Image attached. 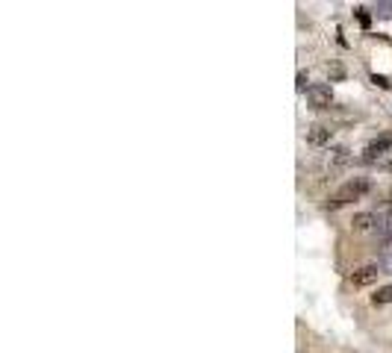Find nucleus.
<instances>
[{
    "label": "nucleus",
    "mask_w": 392,
    "mask_h": 353,
    "mask_svg": "<svg viewBox=\"0 0 392 353\" xmlns=\"http://www.w3.org/2000/svg\"><path fill=\"white\" fill-rule=\"evenodd\" d=\"M342 162H348V148H336L333 150V165H342Z\"/></svg>",
    "instance_id": "nucleus-8"
},
{
    "label": "nucleus",
    "mask_w": 392,
    "mask_h": 353,
    "mask_svg": "<svg viewBox=\"0 0 392 353\" xmlns=\"http://www.w3.org/2000/svg\"><path fill=\"white\" fill-rule=\"evenodd\" d=\"M351 227L354 230H375V227H380V215H375V212H357L354 221H351Z\"/></svg>",
    "instance_id": "nucleus-6"
},
{
    "label": "nucleus",
    "mask_w": 392,
    "mask_h": 353,
    "mask_svg": "<svg viewBox=\"0 0 392 353\" xmlns=\"http://www.w3.org/2000/svg\"><path fill=\"white\" fill-rule=\"evenodd\" d=\"M357 18H360V24L369 27V15H366V9H357Z\"/></svg>",
    "instance_id": "nucleus-10"
},
{
    "label": "nucleus",
    "mask_w": 392,
    "mask_h": 353,
    "mask_svg": "<svg viewBox=\"0 0 392 353\" xmlns=\"http://www.w3.org/2000/svg\"><path fill=\"white\" fill-rule=\"evenodd\" d=\"M378 274H380V268L378 265H363V268H357V271H351V285H357V289H363V285H372L375 280H378Z\"/></svg>",
    "instance_id": "nucleus-4"
},
{
    "label": "nucleus",
    "mask_w": 392,
    "mask_h": 353,
    "mask_svg": "<svg viewBox=\"0 0 392 353\" xmlns=\"http://www.w3.org/2000/svg\"><path fill=\"white\" fill-rule=\"evenodd\" d=\"M386 150H392V136H380V139H375V141H369V145H366L363 159L366 162H378Z\"/></svg>",
    "instance_id": "nucleus-3"
},
{
    "label": "nucleus",
    "mask_w": 392,
    "mask_h": 353,
    "mask_svg": "<svg viewBox=\"0 0 392 353\" xmlns=\"http://www.w3.org/2000/svg\"><path fill=\"white\" fill-rule=\"evenodd\" d=\"M366 192H369V183L363 180V176H357V180H348V183H342L340 189H336V192L328 197V209H342V206H348V203L360 201Z\"/></svg>",
    "instance_id": "nucleus-1"
},
{
    "label": "nucleus",
    "mask_w": 392,
    "mask_h": 353,
    "mask_svg": "<svg viewBox=\"0 0 392 353\" xmlns=\"http://www.w3.org/2000/svg\"><path fill=\"white\" fill-rule=\"evenodd\" d=\"M307 101L313 109H331L333 106V92H331V85H324V83H313L307 88Z\"/></svg>",
    "instance_id": "nucleus-2"
},
{
    "label": "nucleus",
    "mask_w": 392,
    "mask_h": 353,
    "mask_svg": "<svg viewBox=\"0 0 392 353\" xmlns=\"http://www.w3.org/2000/svg\"><path fill=\"white\" fill-rule=\"evenodd\" d=\"M386 171H392V159H389V162H386Z\"/></svg>",
    "instance_id": "nucleus-12"
},
{
    "label": "nucleus",
    "mask_w": 392,
    "mask_h": 353,
    "mask_svg": "<svg viewBox=\"0 0 392 353\" xmlns=\"http://www.w3.org/2000/svg\"><path fill=\"white\" fill-rule=\"evenodd\" d=\"M304 85H307V74H298V88H304ZM310 88V85H307Z\"/></svg>",
    "instance_id": "nucleus-11"
},
{
    "label": "nucleus",
    "mask_w": 392,
    "mask_h": 353,
    "mask_svg": "<svg viewBox=\"0 0 392 353\" xmlns=\"http://www.w3.org/2000/svg\"><path fill=\"white\" fill-rule=\"evenodd\" d=\"M328 74L333 77V80H342V74H345V71H342V68H340V65H336V62H331V65H328Z\"/></svg>",
    "instance_id": "nucleus-9"
},
{
    "label": "nucleus",
    "mask_w": 392,
    "mask_h": 353,
    "mask_svg": "<svg viewBox=\"0 0 392 353\" xmlns=\"http://www.w3.org/2000/svg\"><path fill=\"white\" fill-rule=\"evenodd\" d=\"M372 303H375V306L392 303V285H384V289H378V292L372 294Z\"/></svg>",
    "instance_id": "nucleus-7"
},
{
    "label": "nucleus",
    "mask_w": 392,
    "mask_h": 353,
    "mask_svg": "<svg viewBox=\"0 0 392 353\" xmlns=\"http://www.w3.org/2000/svg\"><path fill=\"white\" fill-rule=\"evenodd\" d=\"M389 197H392V192H389Z\"/></svg>",
    "instance_id": "nucleus-13"
},
{
    "label": "nucleus",
    "mask_w": 392,
    "mask_h": 353,
    "mask_svg": "<svg viewBox=\"0 0 392 353\" xmlns=\"http://www.w3.org/2000/svg\"><path fill=\"white\" fill-rule=\"evenodd\" d=\"M331 139H333V130L328 124H313L307 127V141L315 148H322V145H331Z\"/></svg>",
    "instance_id": "nucleus-5"
}]
</instances>
